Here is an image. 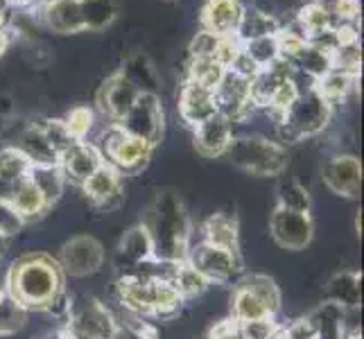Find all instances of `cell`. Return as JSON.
Masks as SVG:
<instances>
[{"label":"cell","mask_w":364,"mask_h":339,"mask_svg":"<svg viewBox=\"0 0 364 339\" xmlns=\"http://www.w3.org/2000/svg\"><path fill=\"white\" fill-rule=\"evenodd\" d=\"M227 156L235 168L256 177H281L290 166L287 149L265 136H237L231 141Z\"/></svg>","instance_id":"cell-4"},{"label":"cell","mask_w":364,"mask_h":339,"mask_svg":"<svg viewBox=\"0 0 364 339\" xmlns=\"http://www.w3.org/2000/svg\"><path fill=\"white\" fill-rule=\"evenodd\" d=\"M143 226L152 240L154 258L183 262L191 251V217L181 197L174 190H161L147 208Z\"/></svg>","instance_id":"cell-2"},{"label":"cell","mask_w":364,"mask_h":339,"mask_svg":"<svg viewBox=\"0 0 364 339\" xmlns=\"http://www.w3.org/2000/svg\"><path fill=\"white\" fill-rule=\"evenodd\" d=\"M11 45V30L5 23H0V57L7 53V48Z\"/></svg>","instance_id":"cell-50"},{"label":"cell","mask_w":364,"mask_h":339,"mask_svg":"<svg viewBox=\"0 0 364 339\" xmlns=\"http://www.w3.org/2000/svg\"><path fill=\"white\" fill-rule=\"evenodd\" d=\"M95 147L100 149L105 163L116 168L122 177L124 174H138L141 170H145L154 152L152 145H147L141 138H134L116 122L107 124V129L100 134Z\"/></svg>","instance_id":"cell-6"},{"label":"cell","mask_w":364,"mask_h":339,"mask_svg":"<svg viewBox=\"0 0 364 339\" xmlns=\"http://www.w3.org/2000/svg\"><path fill=\"white\" fill-rule=\"evenodd\" d=\"M25 317H28V312L16 306L7 294H3V298H0V337L14 335L16 330H21Z\"/></svg>","instance_id":"cell-42"},{"label":"cell","mask_w":364,"mask_h":339,"mask_svg":"<svg viewBox=\"0 0 364 339\" xmlns=\"http://www.w3.org/2000/svg\"><path fill=\"white\" fill-rule=\"evenodd\" d=\"M296 21H299V30L306 39H315V36L335 28V21L331 18V14L319 3H315V0H310L308 5L299 9Z\"/></svg>","instance_id":"cell-36"},{"label":"cell","mask_w":364,"mask_h":339,"mask_svg":"<svg viewBox=\"0 0 364 339\" xmlns=\"http://www.w3.org/2000/svg\"><path fill=\"white\" fill-rule=\"evenodd\" d=\"M66 292V274L57 258L43 251H32L16 258L7 269L5 294L25 312H46Z\"/></svg>","instance_id":"cell-1"},{"label":"cell","mask_w":364,"mask_h":339,"mask_svg":"<svg viewBox=\"0 0 364 339\" xmlns=\"http://www.w3.org/2000/svg\"><path fill=\"white\" fill-rule=\"evenodd\" d=\"M3 195H5V199L9 202V206L14 208L18 215L25 220V224L36 220V217H41L46 210H50V206H48V202L43 199L41 190L30 179V174H28V177H23L21 181L7 185Z\"/></svg>","instance_id":"cell-21"},{"label":"cell","mask_w":364,"mask_h":339,"mask_svg":"<svg viewBox=\"0 0 364 339\" xmlns=\"http://www.w3.org/2000/svg\"><path fill=\"white\" fill-rule=\"evenodd\" d=\"M222 36H215L206 30H199L191 41V59H215Z\"/></svg>","instance_id":"cell-46"},{"label":"cell","mask_w":364,"mask_h":339,"mask_svg":"<svg viewBox=\"0 0 364 339\" xmlns=\"http://www.w3.org/2000/svg\"><path fill=\"white\" fill-rule=\"evenodd\" d=\"M312 328H315V335L317 339H344L348 333H346V310H342L340 306L335 303H328V301H323V303L312 310V315H308Z\"/></svg>","instance_id":"cell-28"},{"label":"cell","mask_w":364,"mask_h":339,"mask_svg":"<svg viewBox=\"0 0 364 339\" xmlns=\"http://www.w3.org/2000/svg\"><path fill=\"white\" fill-rule=\"evenodd\" d=\"M213 93H215L218 111L231 122L247 118L249 111L256 109L254 102H251V80L231 68L224 70L222 80L213 89Z\"/></svg>","instance_id":"cell-12"},{"label":"cell","mask_w":364,"mask_h":339,"mask_svg":"<svg viewBox=\"0 0 364 339\" xmlns=\"http://www.w3.org/2000/svg\"><path fill=\"white\" fill-rule=\"evenodd\" d=\"M116 294L122 303V310L152 317V281H141L136 276H120Z\"/></svg>","instance_id":"cell-25"},{"label":"cell","mask_w":364,"mask_h":339,"mask_svg":"<svg viewBox=\"0 0 364 339\" xmlns=\"http://www.w3.org/2000/svg\"><path fill=\"white\" fill-rule=\"evenodd\" d=\"M5 251H7V237H0V258L5 256Z\"/></svg>","instance_id":"cell-51"},{"label":"cell","mask_w":364,"mask_h":339,"mask_svg":"<svg viewBox=\"0 0 364 339\" xmlns=\"http://www.w3.org/2000/svg\"><path fill=\"white\" fill-rule=\"evenodd\" d=\"M82 190L95 204V208L114 210L122 202V174L116 168H111L109 163H102V166L82 183Z\"/></svg>","instance_id":"cell-15"},{"label":"cell","mask_w":364,"mask_h":339,"mask_svg":"<svg viewBox=\"0 0 364 339\" xmlns=\"http://www.w3.org/2000/svg\"><path fill=\"white\" fill-rule=\"evenodd\" d=\"M105 158L100 154V149L95 147V143L89 141H77L75 145H70L64 154L59 158V168L64 172L66 181H75L77 185H82L91 174L102 166Z\"/></svg>","instance_id":"cell-19"},{"label":"cell","mask_w":364,"mask_h":339,"mask_svg":"<svg viewBox=\"0 0 364 339\" xmlns=\"http://www.w3.org/2000/svg\"><path fill=\"white\" fill-rule=\"evenodd\" d=\"M41 21L48 30L57 34L84 32L80 0H46L41 3Z\"/></svg>","instance_id":"cell-20"},{"label":"cell","mask_w":364,"mask_h":339,"mask_svg":"<svg viewBox=\"0 0 364 339\" xmlns=\"http://www.w3.org/2000/svg\"><path fill=\"white\" fill-rule=\"evenodd\" d=\"M279 30H281V23L276 21L274 14H269V11L247 9L245 7V14H242L240 25H237L235 36L245 43V41H251V39H260V36L276 34Z\"/></svg>","instance_id":"cell-31"},{"label":"cell","mask_w":364,"mask_h":339,"mask_svg":"<svg viewBox=\"0 0 364 339\" xmlns=\"http://www.w3.org/2000/svg\"><path fill=\"white\" fill-rule=\"evenodd\" d=\"M16 113V99L9 93H0V118L9 120Z\"/></svg>","instance_id":"cell-49"},{"label":"cell","mask_w":364,"mask_h":339,"mask_svg":"<svg viewBox=\"0 0 364 339\" xmlns=\"http://www.w3.org/2000/svg\"><path fill=\"white\" fill-rule=\"evenodd\" d=\"M30 170H32V161L21 147L7 145L0 149V183L5 188L21 181L23 177H28Z\"/></svg>","instance_id":"cell-35"},{"label":"cell","mask_w":364,"mask_h":339,"mask_svg":"<svg viewBox=\"0 0 364 339\" xmlns=\"http://www.w3.org/2000/svg\"><path fill=\"white\" fill-rule=\"evenodd\" d=\"M3 294H5V290H0V298H3Z\"/></svg>","instance_id":"cell-53"},{"label":"cell","mask_w":364,"mask_h":339,"mask_svg":"<svg viewBox=\"0 0 364 339\" xmlns=\"http://www.w3.org/2000/svg\"><path fill=\"white\" fill-rule=\"evenodd\" d=\"M138 95L141 93L136 91V86L129 84L116 70L114 75H109V77L102 82V86L97 89L95 99H97V109L102 111L111 122L118 124L129 113V109L134 107Z\"/></svg>","instance_id":"cell-14"},{"label":"cell","mask_w":364,"mask_h":339,"mask_svg":"<svg viewBox=\"0 0 364 339\" xmlns=\"http://www.w3.org/2000/svg\"><path fill=\"white\" fill-rule=\"evenodd\" d=\"M344 339H362V333L360 330H353V333H348Z\"/></svg>","instance_id":"cell-52"},{"label":"cell","mask_w":364,"mask_h":339,"mask_svg":"<svg viewBox=\"0 0 364 339\" xmlns=\"http://www.w3.org/2000/svg\"><path fill=\"white\" fill-rule=\"evenodd\" d=\"M66 323V339H114L118 330L111 312L95 298H86L82 306L73 303Z\"/></svg>","instance_id":"cell-9"},{"label":"cell","mask_w":364,"mask_h":339,"mask_svg":"<svg viewBox=\"0 0 364 339\" xmlns=\"http://www.w3.org/2000/svg\"><path fill=\"white\" fill-rule=\"evenodd\" d=\"M41 124V131L43 136L48 138V143L53 145V149L57 152V156L61 158V154L66 152L70 145H75L77 141L70 136V131L66 129L64 120H46V122H39Z\"/></svg>","instance_id":"cell-43"},{"label":"cell","mask_w":364,"mask_h":339,"mask_svg":"<svg viewBox=\"0 0 364 339\" xmlns=\"http://www.w3.org/2000/svg\"><path fill=\"white\" fill-rule=\"evenodd\" d=\"M276 197H279V206L285 210H296V212H310L312 199L310 193L304 185L294 179H283L279 183V190H276Z\"/></svg>","instance_id":"cell-39"},{"label":"cell","mask_w":364,"mask_h":339,"mask_svg":"<svg viewBox=\"0 0 364 339\" xmlns=\"http://www.w3.org/2000/svg\"><path fill=\"white\" fill-rule=\"evenodd\" d=\"M279 333H281V325L274 319H256V321L237 323V335H240V339H274Z\"/></svg>","instance_id":"cell-44"},{"label":"cell","mask_w":364,"mask_h":339,"mask_svg":"<svg viewBox=\"0 0 364 339\" xmlns=\"http://www.w3.org/2000/svg\"><path fill=\"white\" fill-rule=\"evenodd\" d=\"M118 124L134 138H141L147 145L156 147L163 138V129H166V113H163L161 97L154 93H141L129 113Z\"/></svg>","instance_id":"cell-7"},{"label":"cell","mask_w":364,"mask_h":339,"mask_svg":"<svg viewBox=\"0 0 364 339\" xmlns=\"http://www.w3.org/2000/svg\"><path fill=\"white\" fill-rule=\"evenodd\" d=\"M28 158L32 161V166H59V156L53 149V145L48 143V138L41 131V124H28L18 134V143Z\"/></svg>","instance_id":"cell-27"},{"label":"cell","mask_w":364,"mask_h":339,"mask_svg":"<svg viewBox=\"0 0 364 339\" xmlns=\"http://www.w3.org/2000/svg\"><path fill=\"white\" fill-rule=\"evenodd\" d=\"M242 53L247 55V59L254 64L258 70L272 66L274 61L281 59V48H279V39L276 34L269 36H260V39H251L242 43Z\"/></svg>","instance_id":"cell-37"},{"label":"cell","mask_w":364,"mask_h":339,"mask_svg":"<svg viewBox=\"0 0 364 339\" xmlns=\"http://www.w3.org/2000/svg\"><path fill=\"white\" fill-rule=\"evenodd\" d=\"M172 283L179 290V294L183 296V301L202 296L208 290V285H210L188 260H183V262H179V265H177V271H174Z\"/></svg>","instance_id":"cell-38"},{"label":"cell","mask_w":364,"mask_h":339,"mask_svg":"<svg viewBox=\"0 0 364 339\" xmlns=\"http://www.w3.org/2000/svg\"><path fill=\"white\" fill-rule=\"evenodd\" d=\"M204 242L220 249L240 251V226L235 215H229V212L210 215L204 222Z\"/></svg>","instance_id":"cell-26"},{"label":"cell","mask_w":364,"mask_h":339,"mask_svg":"<svg viewBox=\"0 0 364 339\" xmlns=\"http://www.w3.org/2000/svg\"><path fill=\"white\" fill-rule=\"evenodd\" d=\"M218 102H215V93L213 89L197 84L193 80H183L181 89H179V116L186 124H191L195 129L197 124H202L210 116H215Z\"/></svg>","instance_id":"cell-16"},{"label":"cell","mask_w":364,"mask_h":339,"mask_svg":"<svg viewBox=\"0 0 364 339\" xmlns=\"http://www.w3.org/2000/svg\"><path fill=\"white\" fill-rule=\"evenodd\" d=\"M269 233L281 249L301 251L312 242L315 224H312L310 212H296L276 206L269 215Z\"/></svg>","instance_id":"cell-11"},{"label":"cell","mask_w":364,"mask_h":339,"mask_svg":"<svg viewBox=\"0 0 364 339\" xmlns=\"http://www.w3.org/2000/svg\"><path fill=\"white\" fill-rule=\"evenodd\" d=\"M124 80L136 86L138 93H161V75L154 61L149 59L145 53H132L127 59L122 61L118 70Z\"/></svg>","instance_id":"cell-23"},{"label":"cell","mask_w":364,"mask_h":339,"mask_svg":"<svg viewBox=\"0 0 364 339\" xmlns=\"http://www.w3.org/2000/svg\"><path fill=\"white\" fill-rule=\"evenodd\" d=\"M25 220L18 215V212L9 206V202L5 199V195L0 193V237H11L23 231Z\"/></svg>","instance_id":"cell-47"},{"label":"cell","mask_w":364,"mask_h":339,"mask_svg":"<svg viewBox=\"0 0 364 339\" xmlns=\"http://www.w3.org/2000/svg\"><path fill=\"white\" fill-rule=\"evenodd\" d=\"M183 296L170 281H152V317L172 319L183 308Z\"/></svg>","instance_id":"cell-33"},{"label":"cell","mask_w":364,"mask_h":339,"mask_svg":"<svg viewBox=\"0 0 364 339\" xmlns=\"http://www.w3.org/2000/svg\"><path fill=\"white\" fill-rule=\"evenodd\" d=\"M57 262L61 271L73 279L93 276L105 265V247L93 235H75L61 247Z\"/></svg>","instance_id":"cell-10"},{"label":"cell","mask_w":364,"mask_h":339,"mask_svg":"<svg viewBox=\"0 0 364 339\" xmlns=\"http://www.w3.org/2000/svg\"><path fill=\"white\" fill-rule=\"evenodd\" d=\"M331 116H333V107L312 86H308L306 91H301L296 95V99L281 118L279 122L281 138L287 143H301L312 136H319L328 127Z\"/></svg>","instance_id":"cell-5"},{"label":"cell","mask_w":364,"mask_h":339,"mask_svg":"<svg viewBox=\"0 0 364 339\" xmlns=\"http://www.w3.org/2000/svg\"><path fill=\"white\" fill-rule=\"evenodd\" d=\"M242 14L245 5L240 0H206L199 14V25L215 36H235Z\"/></svg>","instance_id":"cell-18"},{"label":"cell","mask_w":364,"mask_h":339,"mask_svg":"<svg viewBox=\"0 0 364 339\" xmlns=\"http://www.w3.org/2000/svg\"><path fill=\"white\" fill-rule=\"evenodd\" d=\"M122 325L127 328L134 337L138 339H159V328L154 321H149L152 317H143V315H136V312L129 310H122Z\"/></svg>","instance_id":"cell-45"},{"label":"cell","mask_w":364,"mask_h":339,"mask_svg":"<svg viewBox=\"0 0 364 339\" xmlns=\"http://www.w3.org/2000/svg\"><path fill=\"white\" fill-rule=\"evenodd\" d=\"M323 301L340 306L346 312L358 310L362 303V274L360 271L335 274L323 287Z\"/></svg>","instance_id":"cell-22"},{"label":"cell","mask_w":364,"mask_h":339,"mask_svg":"<svg viewBox=\"0 0 364 339\" xmlns=\"http://www.w3.org/2000/svg\"><path fill=\"white\" fill-rule=\"evenodd\" d=\"M224 70L227 68H224L218 59H191L186 80H193L197 84L206 86V89H215L218 82L222 80Z\"/></svg>","instance_id":"cell-40"},{"label":"cell","mask_w":364,"mask_h":339,"mask_svg":"<svg viewBox=\"0 0 364 339\" xmlns=\"http://www.w3.org/2000/svg\"><path fill=\"white\" fill-rule=\"evenodd\" d=\"M66 124V129L70 131V136L75 138V141H86V136H89V131L93 129V122H95V111L91 107H73L66 118H61Z\"/></svg>","instance_id":"cell-41"},{"label":"cell","mask_w":364,"mask_h":339,"mask_svg":"<svg viewBox=\"0 0 364 339\" xmlns=\"http://www.w3.org/2000/svg\"><path fill=\"white\" fill-rule=\"evenodd\" d=\"M281 310V290L276 281L267 274H247L235 281L231 294V312L233 321H256V319H274Z\"/></svg>","instance_id":"cell-3"},{"label":"cell","mask_w":364,"mask_h":339,"mask_svg":"<svg viewBox=\"0 0 364 339\" xmlns=\"http://www.w3.org/2000/svg\"><path fill=\"white\" fill-rule=\"evenodd\" d=\"M358 80H360V75H350V72L333 68L317 82H312V89H315L331 107H335L337 102L346 99V95L353 91Z\"/></svg>","instance_id":"cell-30"},{"label":"cell","mask_w":364,"mask_h":339,"mask_svg":"<svg viewBox=\"0 0 364 339\" xmlns=\"http://www.w3.org/2000/svg\"><path fill=\"white\" fill-rule=\"evenodd\" d=\"M186 260L191 262L208 283H231L242 274L240 251L220 249L206 242L188 251Z\"/></svg>","instance_id":"cell-8"},{"label":"cell","mask_w":364,"mask_h":339,"mask_svg":"<svg viewBox=\"0 0 364 339\" xmlns=\"http://www.w3.org/2000/svg\"><path fill=\"white\" fill-rule=\"evenodd\" d=\"M193 138L195 149L204 158L224 156L233 141V122L227 116H222V113H215V116H210L202 124H197Z\"/></svg>","instance_id":"cell-17"},{"label":"cell","mask_w":364,"mask_h":339,"mask_svg":"<svg viewBox=\"0 0 364 339\" xmlns=\"http://www.w3.org/2000/svg\"><path fill=\"white\" fill-rule=\"evenodd\" d=\"M30 179L41 190V195H43V199L48 202L50 208H53L61 199V195H64L66 177H64V172H61L59 166H32Z\"/></svg>","instance_id":"cell-34"},{"label":"cell","mask_w":364,"mask_h":339,"mask_svg":"<svg viewBox=\"0 0 364 339\" xmlns=\"http://www.w3.org/2000/svg\"><path fill=\"white\" fill-rule=\"evenodd\" d=\"M321 181L337 197L358 199L362 193V163L353 154H335L323 163Z\"/></svg>","instance_id":"cell-13"},{"label":"cell","mask_w":364,"mask_h":339,"mask_svg":"<svg viewBox=\"0 0 364 339\" xmlns=\"http://www.w3.org/2000/svg\"><path fill=\"white\" fill-rule=\"evenodd\" d=\"M149 258H154L152 240H149V233H147L145 226L136 224L122 235V240L118 244V262L124 271H129Z\"/></svg>","instance_id":"cell-24"},{"label":"cell","mask_w":364,"mask_h":339,"mask_svg":"<svg viewBox=\"0 0 364 339\" xmlns=\"http://www.w3.org/2000/svg\"><path fill=\"white\" fill-rule=\"evenodd\" d=\"M84 32H102L118 18V0H80Z\"/></svg>","instance_id":"cell-32"},{"label":"cell","mask_w":364,"mask_h":339,"mask_svg":"<svg viewBox=\"0 0 364 339\" xmlns=\"http://www.w3.org/2000/svg\"><path fill=\"white\" fill-rule=\"evenodd\" d=\"M290 66L294 68V72H304L312 82H317L319 77H323L326 72L333 70V53L323 48H317L312 43H306L299 53L290 59Z\"/></svg>","instance_id":"cell-29"},{"label":"cell","mask_w":364,"mask_h":339,"mask_svg":"<svg viewBox=\"0 0 364 339\" xmlns=\"http://www.w3.org/2000/svg\"><path fill=\"white\" fill-rule=\"evenodd\" d=\"M208 339H240V335H237V323L233 319L220 321L215 328L210 330Z\"/></svg>","instance_id":"cell-48"}]
</instances>
